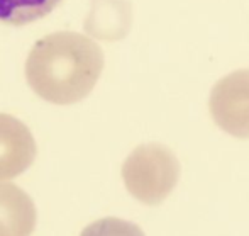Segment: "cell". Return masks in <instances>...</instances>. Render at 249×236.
I'll use <instances>...</instances> for the list:
<instances>
[{
  "instance_id": "cell-1",
  "label": "cell",
  "mask_w": 249,
  "mask_h": 236,
  "mask_svg": "<svg viewBox=\"0 0 249 236\" xmlns=\"http://www.w3.org/2000/svg\"><path fill=\"white\" fill-rule=\"evenodd\" d=\"M104 70L102 48L73 31L44 36L31 49L26 80L33 92L56 105L83 100L93 90Z\"/></svg>"
},
{
  "instance_id": "cell-2",
  "label": "cell",
  "mask_w": 249,
  "mask_h": 236,
  "mask_svg": "<svg viewBox=\"0 0 249 236\" xmlns=\"http://www.w3.org/2000/svg\"><path fill=\"white\" fill-rule=\"evenodd\" d=\"M180 163L170 148L158 143L138 146L122 165V180L134 199L146 206L161 204L177 187Z\"/></svg>"
},
{
  "instance_id": "cell-3",
  "label": "cell",
  "mask_w": 249,
  "mask_h": 236,
  "mask_svg": "<svg viewBox=\"0 0 249 236\" xmlns=\"http://www.w3.org/2000/svg\"><path fill=\"white\" fill-rule=\"evenodd\" d=\"M209 109L222 131L249 139V70H236L213 85Z\"/></svg>"
},
{
  "instance_id": "cell-4",
  "label": "cell",
  "mask_w": 249,
  "mask_h": 236,
  "mask_svg": "<svg viewBox=\"0 0 249 236\" xmlns=\"http://www.w3.org/2000/svg\"><path fill=\"white\" fill-rule=\"evenodd\" d=\"M37 146L22 121L0 112V180L16 178L34 163Z\"/></svg>"
},
{
  "instance_id": "cell-5",
  "label": "cell",
  "mask_w": 249,
  "mask_h": 236,
  "mask_svg": "<svg viewBox=\"0 0 249 236\" xmlns=\"http://www.w3.org/2000/svg\"><path fill=\"white\" fill-rule=\"evenodd\" d=\"M36 206L20 187L0 182V236H27L36 228Z\"/></svg>"
},
{
  "instance_id": "cell-6",
  "label": "cell",
  "mask_w": 249,
  "mask_h": 236,
  "mask_svg": "<svg viewBox=\"0 0 249 236\" xmlns=\"http://www.w3.org/2000/svg\"><path fill=\"white\" fill-rule=\"evenodd\" d=\"M131 26V5L127 0H93L85 19L87 34L105 41L121 39Z\"/></svg>"
},
{
  "instance_id": "cell-7",
  "label": "cell",
  "mask_w": 249,
  "mask_h": 236,
  "mask_svg": "<svg viewBox=\"0 0 249 236\" xmlns=\"http://www.w3.org/2000/svg\"><path fill=\"white\" fill-rule=\"evenodd\" d=\"M61 0H0V22L26 26L51 14Z\"/></svg>"
}]
</instances>
